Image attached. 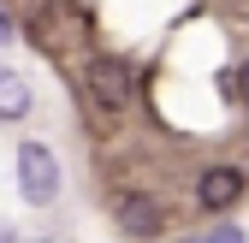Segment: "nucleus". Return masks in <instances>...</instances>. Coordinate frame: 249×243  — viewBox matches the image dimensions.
Returning <instances> with one entry per match:
<instances>
[{"instance_id":"nucleus-1","label":"nucleus","mask_w":249,"mask_h":243,"mask_svg":"<svg viewBox=\"0 0 249 243\" xmlns=\"http://www.w3.org/2000/svg\"><path fill=\"white\" fill-rule=\"evenodd\" d=\"M18 190H24V202H36V208L59 196V160H53L48 142H24L18 148Z\"/></svg>"},{"instance_id":"nucleus-2","label":"nucleus","mask_w":249,"mask_h":243,"mask_svg":"<svg viewBox=\"0 0 249 243\" xmlns=\"http://www.w3.org/2000/svg\"><path fill=\"white\" fill-rule=\"evenodd\" d=\"M89 89H95V101L107 107V113H124L131 107V66H124V59H113V53H95L89 59Z\"/></svg>"},{"instance_id":"nucleus-3","label":"nucleus","mask_w":249,"mask_h":243,"mask_svg":"<svg viewBox=\"0 0 249 243\" xmlns=\"http://www.w3.org/2000/svg\"><path fill=\"white\" fill-rule=\"evenodd\" d=\"M237 196H243V172L237 166H208L196 178V202L213 208V214H220V208H237Z\"/></svg>"},{"instance_id":"nucleus-4","label":"nucleus","mask_w":249,"mask_h":243,"mask_svg":"<svg viewBox=\"0 0 249 243\" xmlns=\"http://www.w3.org/2000/svg\"><path fill=\"white\" fill-rule=\"evenodd\" d=\"M119 231H124V237H160V231H166L160 202H154V196H124V202H119Z\"/></svg>"},{"instance_id":"nucleus-5","label":"nucleus","mask_w":249,"mask_h":243,"mask_svg":"<svg viewBox=\"0 0 249 243\" xmlns=\"http://www.w3.org/2000/svg\"><path fill=\"white\" fill-rule=\"evenodd\" d=\"M30 113V83L12 71V66H0V125H12V119Z\"/></svg>"},{"instance_id":"nucleus-6","label":"nucleus","mask_w":249,"mask_h":243,"mask_svg":"<svg viewBox=\"0 0 249 243\" xmlns=\"http://www.w3.org/2000/svg\"><path fill=\"white\" fill-rule=\"evenodd\" d=\"M231 83H237V101L249 107V59H243V66H237V77H231Z\"/></svg>"},{"instance_id":"nucleus-7","label":"nucleus","mask_w":249,"mask_h":243,"mask_svg":"<svg viewBox=\"0 0 249 243\" xmlns=\"http://www.w3.org/2000/svg\"><path fill=\"white\" fill-rule=\"evenodd\" d=\"M208 243H243V231H237V226H220V231H213Z\"/></svg>"},{"instance_id":"nucleus-8","label":"nucleus","mask_w":249,"mask_h":243,"mask_svg":"<svg viewBox=\"0 0 249 243\" xmlns=\"http://www.w3.org/2000/svg\"><path fill=\"white\" fill-rule=\"evenodd\" d=\"M0 243H18V237H12V226H6V220H0Z\"/></svg>"},{"instance_id":"nucleus-9","label":"nucleus","mask_w":249,"mask_h":243,"mask_svg":"<svg viewBox=\"0 0 249 243\" xmlns=\"http://www.w3.org/2000/svg\"><path fill=\"white\" fill-rule=\"evenodd\" d=\"M6 36H12V24H6V12H0V42H6Z\"/></svg>"}]
</instances>
